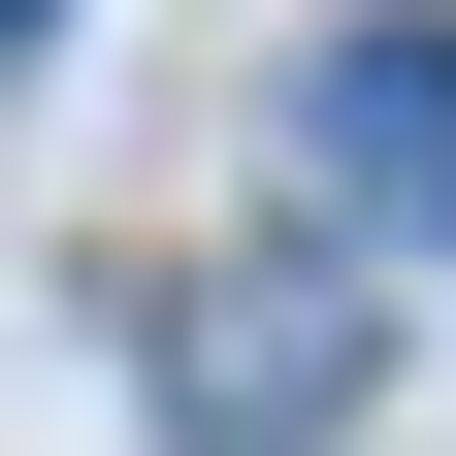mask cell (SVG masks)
I'll return each mask as SVG.
<instances>
[{
	"mask_svg": "<svg viewBox=\"0 0 456 456\" xmlns=\"http://www.w3.org/2000/svg\"><path fill=\"white\" fill-rule=\"evenodd\" d=\"M0 33H66V0H0Z\"/></svg>",
	"mask_w": 456,
	"mask_h": 456,
	"instance_id": "obj_3",
	"label": "cell"
},
{
	"mask_svg": "<svg viewBox=\"0 0 456 456\" xmlns=\"http://www.w3.org/2000/svg\"><path fill=\"white\" fill-rule=\"evenodd\" d=\"M294 196L359 228V261H456V33L424 0H359V33L294 66Z\"/></svg>",
	"mask_w": 456,
	"mask_h": 456,
	"instance_id": "obj_1",
	"label": "cell"
},
{
	"mask_svg": "<svg viewBox=\"0 0 456 456\" xmlns=\"http://www.w3.org/2000/svg\"><path fill=\"white\" fill-rule=\"evenodd\" d=\"M163 424H228V456H326V424H359V326H326V294H228Z\"/></svg>",
	"mask_w": 456,
	"mask_h": 456,
	"instance_id": "obj_2",
	"label": "cell"
}]
</instances>
